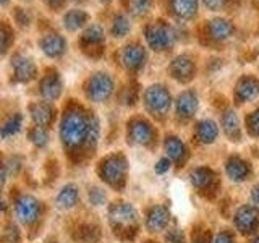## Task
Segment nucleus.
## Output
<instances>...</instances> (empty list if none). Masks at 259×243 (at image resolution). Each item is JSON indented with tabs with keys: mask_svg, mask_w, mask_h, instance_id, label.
Returning <instances> with one entry per match:
<instances>
[{
	"mask_svg": "<svg viewBox=\"0 0 259 243\" xmlns=\"http://www.w3.org/2000/svg\"><path fill=\"white\" fill-rule=\"evenodd\" d=\"M97 132H99V124H97L96 118H89L79 110H70L63 117L60 127V138L65 146L78 148L84 141L94 144Z\"/></svg>",
	"mask_w": 259,
	"mask_h": 243,
	"instance_id": "nucleus-1",
	"label": "nucleus"
},
{
	"mask_svg": "<svg viewBox=\"0 0 259 243\" xmlns=\"http://www.w3.org/2000/svg\"><path fill=\"white\" fill-rule=\"evenodd\" d=\"M109 221L112 229L118 235H121L123 232H126L128 235L130 232L135 233L138 224L136 209L132 205H128V202H115L109 209Z\"/></svg>",
	"mask_w": 259,
	"mask_h": 243,
	"instance_id": "nucleus-2",
	"label": "nucleus"
},
{
	"mask_svg": "<svg viewBox=\"0 0 259 243\" xmlns=\"http://www.w3.org/2000/svg\"><path fill=\"white\" fill-rule=\"evenodd\" d=\"M99 174L104 182H107L113 188H120L125 183V175H126V160L123 156H110L105 160H102Z\"/></svg>",
	"mask_w": 259,
	"mask_h": 243,
	"instance_id": "nucleus-3",
	"label": "nucleus"
},
{
	"mask_svg": "<svg viewBox=\"0 0 259 243\" xmlns=\"http://www.w3.org/2000/svg\"><path fill=\"white\" fill-rule=\"evenodd\" d=\"M144 101L154 115H164L170 107V94L160 85H154L148 88V91L144 94Z\"/></svg>",
	"mask_w": 259,
	"mask_h": 243,
	"instance_id": "nucleus-4",
	"label": "nucleus"
},
{
	"mask_svg": "<svg viewBox=\"0 0 259 243\" xmlns=\"http://www.w3.org/2000/svg\"><path fill=\"white\" fill-rule=\"evenodd\" d=\"M112 89H113V83L110 76H107L105 73H96V75L89 79L88 97L93 99L94 102H102L110 96Z\"/></svg>",
	"mask_w": 259,
	"mask_h": 243,
	"instance_id": "nucleus-5",
	"label": "nucleus"
},
{
	"mask_svg": "<svg viewBox=\"0 0 259 243\" xmlns=\"http://www.w3.org/2000/svg\"><path fill=\"white\" fill-rule=\"evenodd\" d=\"M15 213L18 221L23 224H31L34 222L39 213H40V206L39 201L36 198L29 196V194H23L15 202Z\"/></svg>",
	"mask_w": 259,
	"mask_h": 243,
	"instance_id": "nucleus-6",
	"label": "nucleus"
},
{
	"mask_svg": "<svg viewBox=\"0 0 259 243\" xmlns=\"http://www.w3.org/2000/svg\"><path fill=\"white\" fill-rule=\"evenodd\" d=\"M146 39H148V43L152 49H157V51H164V49L170 47L174 44V32L170 31L168 28L165 26H151L146 32Z\"/></svg>",
	"mask_w": 259,
	"mask_h": 243,
	"instance_id": "nucleus-7",
	"label": "nucleus"
},
{
	"mask_svg": "<svg viewBox=\"0 0 259 243\" xmlns=\"http://www.w3.org/2000/svg\"><path fill=\"white\" fill-rule=\"evenodd\" d=\"M235 224H237V229L241 233L253 232L259 224V216L256 213V209L251 208V206L240 208L237 216H235Z\"/></svg>",
	"mask_w": 259,
	"mask_h": 243,
	"instance_id": "nucleus-8",
	"label": "nucleus"
},
{
	"mask_svg": "<svg viewBox=\"0 0 259 243\" xmlns=\"http://www.w3.org/2000/svg\"><path fill=\"white\" fill-rule=\"evenodd\" d=\"M168 221H170L168 209L165 206H154L151 208L148 219H146V227H148L149 232H159L165 229Z\"/></svg>",
	"mask_w": 259,
	"mask_h": 243,
	"instance_id": "nucleus-9",
	"label": "nucleus"
},
{
	"mask_svg": "<svg viewBox=\"0 0 259 243\" xmlns=\"http://www.w3.org/2000/svg\"><path fill=\"white\" fill-rule=\"evenodd\" d=\"M191 182H193V185L196 186L198 190H201V191L214 190V188H215V183H217V180H215V174H214L210 169H204V167L193 170V174H191Z\"/></svg>",
	"mask_w": 259,
	"mask_h": 243,
	"instance_id": "nucleus-10",
	"label": "nucleus"
},
{
	"mask_svg": "<svg viewBox=\"0 0 259 243\" xmlns=\"http://www.w3.org/2000/svg\"><path fill=\"white\" fill-rule=\"evenodd\" d=\"M151 138H152V130L146 122L143 120L133 122L132 127H130V140H132V143L146 146L151 143Z\"/></svg>",
	"mask_w": 259,
	"mask_h": 243,
	"instance_id": "nucleus-11",
	"label": "nucleus"
},
{
	"mask_svg": "<svg viewBox=\"0 0 259 243\" xmlns=\"http://www.w3.org/2000/svg\"><path fill=\"white\" fill-rule=\"evenodd\" d=\"M198 109V97L191 91H185L177 99V112L182 117H191Z\"/></svg>",
	"mask_w": 259,
	"mask_h": 243,
	"instance_id": "nucleus-12",
	"label": "nucleus"
},
{
	"mask_svg": "<svg viewBox=\"0 0 259 243\" xmlns=\"http://www.w3.org/2000/svg\"><path fill=\"white\" fill-rule=\"evenodd\" d=\"M40 47L49 57H59L60 54H63L67 43L60 34H47L40 39Z\"/></svg>",
	"mask_w": 259,
	"mask_h": 243,
	"instance_id": "nucleus-13",
	"label": "nucleus"
},
{
	"mask_svg": "<svg viewBox=\"0 0 259 243\" xmlns=\"http://www.w3.org/2000/svg\"><path fill=\"white\" fill-rule=\"evenodd\" d=\"M121 60H123L126 68L136 70L144 63V51L136 44L128 46V47H125L123 54H121Z\"/></svg>",
	"mask_w": 259,
	"mask_h": 243,
	"instance_id": "nucleus-14",
	"label": "nucleus"
},
{
	"mask_svg": "<svg viewBox=\"0 0 259 243\" xmlns=\"http://www.w3.org/2000/svg\"><path fill=\"white\" fill-rule=\"evenodd\" d=\"M227 174L235 182H241L249 175V166L240 157H230L227 162Z\"/></svg>",
	"mask_w": 259,
	"mask_h": 243,
	"instance_id": "nucleus-15",
	"label": "nucleus"
},
{
	"mask_svg": "<svg viewBox=\"0 0 259 243\" xmlns=\"http://www.w3.org/2000/svg\"><path fill=\"white\" fill-rule=\"evenodd\" d=\"M13 65H15L16 78L20 81H29L31 78H34L36 67H34V63H32V60L28 59V57H16Z\"/></svg>",
	"mask_w": 259,
	"mask_h": 243,
	"instance_id": "nucleus-16",
	"label": "nucleus"
},
{
	"mask_svg": "<svg viewBox=\"0 0 259 243\" xmlns=\"http://www.w3.org/2000/svg\"><path fill=\"white\" fill-rule=\"evenodd\" d=\"M259 93V83L254 78H245L241 79L238 86H237V97L240 99V102H245L256 97Z\"/></svg>",
	"mask_w": 259,
	"mask_h": 243,
	"instance_id": "nucleus-17",
	"label": "nucleus"
},
{
	"mask_svg": "<svg viewBox=\"0 0 259 243\" xmlns=\"http://www.w3.org/2000/svg\"><path fill=\"white\" fill-rule=\"evenodd\" d=\"M172 73L174 76L182 79V81H186L190 79L193 76V62L191 59H188V57H177V59L174 60L172 63Z\"/></svg>",
	"mask_w": 259,
	"mask_h": 243,
	"instance_id": "nucleus-18",
	"label": "nucleus"
},
{
	"mask_svg": "<svg viewBox=\"0 0 259 243\" xmlns=\"http://www.w3.org/2000/svg\"><path fill=\"white\" fill-rule=\"evenodd\" d=\"M31 117L37 127H47L54 120V110L47 104H34L31 107Z\"/></svg>",
	"mask_w": 259,
	"mask_h": 243,
	"instance_id": "nucleus-19",
	"label": "nucleus"
},
{
	"mask_svg": "<svg viewBox=\"0 0 259 243\" xmlns=\"http://www.w3.org/2000/svg\"><path fill=\"white\" fill-rule=\"evenodd\" d=\"M222 127H224L225 135L229 138H232V140L237 141L240 138V120H238V115L233 110H229V112L224 113Z\"/></svg>",
	"mask_w": 259,
	"mask_h": 243,
	"instance_id": "nucleus-20",
	"label": "nucleus"
},
{
	"mask_svg": "<svg viewBox=\"0 0 259 243\" xmlns=\"http://www.w3.org/2000/svg\"><path fill=\"white\" fill-rule=\"evenodd\" d=\"M164 149L167 152V156L170 160H175V162H180L185 154H186V149H185V144L178 140L175 136H170L165 140V144H164Z\"/></svg>",
	"mask_w": 259,
	"mask_h": 243,
	"instance_id": "nucleus-21",
	"label": "nucleus"
},
{
	"mask_svg": "<svg viewBox=\"0 0 259 243\" xmlns=\"http://www.w3.org/2000/svg\"><path fill=\"white\" fill-rule=\"evenodd\" d=\"M196 135L199 138L201 143H212L217 135H219V130H217V125L214 124L212 120H202L198 124V130H196Z\"/></svg>",
	"mask_w": 259,
	"mask_h": 243,
	"instance_id": "nucleus-22",
	"label": "nucleus"
},
{
	"mask_svg": "<svg viewBox=\"0 0 259 243\" xmlns=\"http://www.w3.org/2000/svg\"><path fill=\"white\" fill-rule=\"evenodd\" d=\"M78 201V190L76 186L73 185H67L65 188H62V191L57 196V205H59L62 209H70L76 205Z\"/></svg>",
	"mask_w": 259,
	"mask_h": 243,
	"instance_id": "nucleus-23",
	"label": "nucleus"
},
{
	"mask_svg": "<svg viewBox=\"0 0 259 243\" xmlns=\"http://www.w3.org/2000/svg\"><path fill=\"white\" fill-rule=\"evenodd\" d=\"M60 91H62V86H60V81L57 76H49L42 81V85H40V93L46 97V99H57V97L60 96Z\"/></svg>",
	"mask_w": 259,
	"mask_h": 243,
	"instance_id": "nucleus-24",
	"label": "nucleus"
},
{
	"mask_svg": "<svg viewBox=\"0 0 259 243\" xmlns=\"http://www.w3.org/2000/svg\"><path fill=\"white\" fill-rule=\"evenodd\" d=\"M174 12L182 18H190L196 13L198 0H172Z\"/></svg>",
	"mask_w": 259,
	"mask_h": 243,
	"instance_id": "nucleus-25",
	"label": "nucleus"
},
{
	"mask_svg": "<svg viewBox=\"0 0 259 243\" xmlns=\"http://www.w3.org/2000/svg\"><path fill=\"white\" fill-rule=\"evenodd\" d=\"M210 34L215 39L224 40L232 34V24L227 20H221V18L210 21Z\"/></svg>",
	"mask_w": 259,
	"mask_h": 243,
	"instance_id": "nucleus-26",
	"label": "nucleus"
},
{
	"mask_svg": "<svg viewBox=\"0 0 259 243\" xmlns=\"http://www.w3.org/2000/svg\"><path fill=\"white\" fill-rule=\"evenodd\" d=\"M84 21H86V13L78 10V8H73V10H70L63 16V24L68 29H78L79 26H83Z\"/></svg>",
	"mask_w": 259,
	"mask_h": 243,
	"instance_id": "nucleus-27",
	"label": "nucleus"
},
{
	"mask_svg": "<svg viewBox=\"0 0 259 243\" xmlns=\"http://www.w3.org/2000/svg\"><path fill=\"white\" fill-rule=\"evenodd\" d=\"M132 28V24H130V20L126 18L125 15H118L115 21H113V26H112V32L115 37H123L126 32Z\"/></svg>",
	"mask_w": 259,
	"mask_h": 243,
	"instance_id": "nucleus-28",
	"label": "nucleus"
},
{
	"mask_svg": "<svg viewBox=\"0 0 259 243\" xmlns=\"http://www.w3.org/2000/svg\"><path fill=\"white\" fill-rule=\"evenodd\" d=\"M21 128V115H13L8 118L4 127H2V136L4 138H8V136H13L20 132Z\"/></svg>",
	"mask_w": 259,
	"mask_h": 243,
	"instance_id": "nucleus-29",
	"label": "nucleus"
},
{
	"mask_svg": "<svg viewBox=\"0 0 259 243\" xmlns=\"http://www.w3.org/2000/svg\"><path fill=\"white\" fill-rule=\"evenodd\" d=\"M29 140L36 146H39V148H42V146L47 144L49 136H47V132L42 127H36V128H32L29 132Z\"/></svg>",
	"mask_w": 259,
	"mask_h": 243,
	"instance_id": "nucleus-30",
	"label": "nucleus"
},
{
	"mask_svg": "<svg viewBox=\"0 0 259 243\" xmlns=\"http://www.w3.org/2000/svg\"><path fill=\"white\" fill-rule=\"evenodd\" d=\"M84 40H89V43H97V40H101L104 37V31L99 24H93V26H89L84 32Z\"/></svg>",
	"mask_w": 259,
	"mask_h": 243,
	"instance_id": "nucleus-31",
	"label": "nucleus"
},
{
	"mask_svg": "<svg viewBox=\"0 0 259 243\" xmlns=\"http://www.w3.org/2000/svg\"><path fill=\"white\" fill-rule=\"evenodd\" d=\"M149 8V0H133L132 2V12L136 15H143L148 12Z\"/></svg>",
	"mask_w": 259,
	"mask_h": 243,
	"instance_id": "nucleus-32",
	"label": "nucleus"
},
{
	"mask_svg": "<svg viewBox=\"0 0 259 243\" xmlns=\"http://www.w3.org/2000/svg\"><path fill=\"white\" fill-rule=\"evenodd\" d=\"M165 241L167 243H185V237L178 229H174V230H168V233L165 235Z\"/></svg>",
	"mask_w": 259,
	"mask_h": 243,
	"instance_id": "nucleus-33",
	"label": "nucleus"
},
{
	"mask_svg": "<svg viewBox=\"0 0 259 243\" xmlns=\"http://www.w3.org/2000/svg\"><path fill=\"white\" fill-rule=\"evenodd\" d=\"M89 199L93 201V205L101 206L102 202L105 201V194H104V191L99 190V188H93L91 191H89Z\"/></svg>",
	"mask_w": 259,
	"mask_h": 243,
	"instance_id": "nucleus-34",
	"label": "nucleus"
},
{
	"mask_svg": "<svg viewBox=\"0 0 259 243\" xmlns=\"http://www.w3.org/2000/svg\"><path fill=\"white\" fill-rule=\"evenodd\" d=\"M248 127H249V132L253 133V135H256V136H259V110H256L253 115L249 117V124H248Z\"/></svg>",
	"mask_w": 259,
	"mask_h": 243,
	"instance_id": "nucleus-35",
	"label": "nucleus"
},
{
	"mask_svg": "<svg viewBox=\"0 0 259 243\" xmlns=\"http://www.w3.org/2000/svg\"><path fill=\"white\" fill-rule=\"evenodd\" d=\"M5 237L10 243H18V230H16V227L13 225H8L7 227V232H5Z\"/></svg>",
	"mask_w": 259,
	"mask_h": 243,
	"instance_id": "nucleus-36",
	"label": "nucleus"
},
{
	"mask_svg": "<svg viewBox=\"0 0 259 243\" xmlns=\"http://www.w3.org/2000/svg\"><path fill=\"white\" fill-rule=\"evenodd\" d=\"M214 243H235V238H233V235L229 233V232H222V233H219L217 235V238Z\"/></svg>",
	"mask_w": 259,
	"mask_h": 243,
	"instance_id": "nucleus-37",
	"label": "nucleus"
},
{
	"mask_svg": "<svg viewBox=\"0 0 259 243\" xmlns=\"http://www.w3.org/2000/svg\"><path fill=\"white\" fill-rule=\"evenodd\" d=\"M170 169V160L168 159H160L157 164H156V172L157 174H164Z\"/></svg>",
	"mask_w": 259,
	"mask_h": 243,
	"instance_id": "nucleus-38",
	"label": "nucleus"
},
{
	"mask_svg": "<svg viewBox=\"0 0 259 243\" xmlns=\"http://www.w3.org/2000/svg\"><path fill=\"white\" fill-rule=\"evenodd\" d=\"M225 2H227V0H204L206 7H209L210 10H219V8L224 7Z\"/></svg>",
	"mask_w": 259,
	"mask_h": 243,
	"instance_id": "nucleus-39",
	"label": "nucleus"
},
{
	"mask_svg": "<svg viewBox=\"0 0 259 243\" xmlns=\"http://www.w3.org/2000/svg\"><path fill=\"white\" fill-rule=\"evenodd\" d=\"M251 199H253L254 206L259 208V185H256L253 188V193H251Z\"/></svg>",
	"mask_w": 259,
	"mask_h": 243,
	"instance_id": "nucleus-40",
	"label": "nucleus"
},
{
	"mask_svg": "<svg viewBox=\"0 0 259 243\" xmlns=\"http://www.w3.org/2000/svg\"><path fill=\"white\" fill-rule=\"evenodd\" d=\"M193 243H209V233H201V235H196L193 240Z\"/></svg>",
	"mask_w": 259,
	"mask_h": 243,
	"instance_id": "nucleus-41",
	"label": "nucleus"
},
{
	"mask_svg": "<svg viewBox=\"0 0 259 243\" xmlns=\"http://www.w3.org/2000/svg\"><path fill=\"white\" fill-rule=\"evenodd\" d=\"M253 243H259V237H257V238H256V240H254Z\"/></svg>",
	"mask_w": 259,
	"mask_h": 243,
	"instance_id": "nucleus-42",
	"label": "nucleus"
},
{
	"mask_svg": "<svg viewBox=\"0 0 259 243\" xmlns=\"http://www.w3.org/2000/svg\"><path fill=\"white\" fill-rule=\"evenodd\" d=\"M51 2H60V0H51Z\"/></svg>",
	"mask_w": 259,
	"mask_h": 243,
	"instance_id": "nucleus-43",
	"label": "nucleus"
},
{
	"mask_svg": "<svg viewBox=\"0 0 259 243\" xmlns=\"http://www.w3.org/2000/svg\"><path fill=\"white\" fill-rule=\"evenodd\" d=\"M5 2H7V0H4V4H5Z\"/></svg>",
	"mask_w": 259,
	"mask_h": 243,
	"instance_id": "nucleus-44",
	"label": "nucleus"
}]
</instances>
